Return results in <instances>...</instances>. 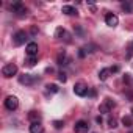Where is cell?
<instances>
[{"instance_id": "obj_15", "label": "cell", "mask_w": 133, "mask_h": 133, "mask_svg": "<svg viewBox=\"0 0 133 133\" xmlns=\"http://www.w3.org/2000/svg\"><path fill=\"white\" fill-rule=\"evenodd\" d=\"M28 119H30L31 122H39V119H41V114H39L38 111H30V114H28Z\"/></svg>"}, {"instance_id": "obj_24", "label": "cell", "mask_w": 133, "mask_h": 133, "mask_svg": "<svg viewBox=\"0 0 133 133\" xmlns=\"http://www.w3.org/2000/svg\"><path fill=\"white\" fill-rule=\"evenodd\" d=\"M99 110H100V113H108V111H110V110L105 107V103H103V105H100V108H99Z\"/></svg>"}, {"instance_id": "obj_13", "label": "cell", "mask_w": 133, "mask_h": 133, "mask_svg": "<svg viewBox=\"0 0 133 133\" xmlns=\"http://www.w3.org/2000/svg\"><path fill=\"white\" fill-rule=\"evenodd\" d=\"M61 11H63L64 14H68V16H77V14H78L77 10H75L74 6H71V5H64V6L61 8Z\"/></svg>"}, {"instance_id": "obj_22", "label": "cell", "mask_w": 133, "mask_h": 133, "mask_svg": "<svg viewBox=\"0 0 133 133\" xmlns=\"http://www.w3.org/2000/svg\"><path fill=\"white\" fill-rule=\"evenodd\" d=\"M53 127L59 130V128H63V127H64V122H63V121H53Z\"/></svg>"}, {"instance_id": "obj_17", "label": "cell", "mask_w": 133, "mask_h": 133, "mask_svg": "<svg viewBox=\"0 0 133 133\" xmlns=\"http://www.w3.org/2000/svg\"><path fill=\"white\" fill-rule=\"evenodd\" d=\"M45 91L50 92V94H55V92H58V86L56 85H47L45 86Z\"/></svg>"}, {"instance_id": "obj_7", "label": "cell", "mask_w": 133, "mask_h": 133, "mask_svg": "<svg viewBox=\"0 0 133 133\" xmlns=\"http://www.w3.org/2000/svg\"><path fill=\"white\" fill-rule=\"evenodd\" d=\"M27 33L24 31V30H21V31H17L14 36H13V41H14V44L16 45H22V44H25V41H27Z\"/></svg>"}, {"instance_id": "obj_19", "label": "cell", "mask_w": 133, "mask_h": 133, "mask_svg": "<svg viewBox=\"0 0 133 133\" xmlns=\"http://www.w3.org/2000/svg\"><path fill=\"white\" fill-rule=\"evenodd\" d=\"M105 107H107L108 110H113V108L116 107V103H114V100H111V99H105Z\"/></svg>"}, {"instance_id": "obj_12", "label": "cell", "mask_w": 133, "mask_h": 133, "mask_svg": "<svg viewBox=\"0 0 133 133\" xmlns=\"http://www.w3.org/2000/svg\"><path fill=\"white\" fill-rule=\"evenodd\" d=\"M30 133H44V127L41 125V122H31Z\"/></svg>"}, {"instance_id": "obj_3", "label": "cell", "mask_w": 133, "mask_h": 133, "mask_svg": "<svg viewBox=\"0 0 133 133\" xmlns=\"http://www.w3.org/2000/svg\"><path fill=\"white\" fill-rule=\"evenodd\" d=\"M19 82H21L22 85H28V86H31L33 83L39 82V77H36V75H30V74H25V75H21V77H19Z\"/></svg>"}, {"instance_id": "obj_25", "label": "cell", "mask_w": 133, "mask_h": 133, "mask_svg": "<svg viewBox=\"0 0 133 133\" xmlns=\"http://www.w3.org/2000/svg\"><path fill=\"white\" fill-rule=\"evenodd\" d=\"M85 55H86V52H85L83 49H80V52H78V56H80V58H83Z\"/></svg>"}, {"instance_id": "obj_23", "label": "cell", "mask_w": 133, "mask_h": 133, "mask_svg": "<svg viewBox=\"0 0 133 133\" xmlns=\"http://www.w3.org/2000/svg\"><path fill=\"white\" fill-rule=\"evenodd\" d=\"M58 80H59L61 83H66L68 77H66V74H64V72H59V74H58Z\"/></svg>"}, {"instance_id": "obj_5", "label": "cell", "mask_w": 133, "mask_h": 133, "mask_svg": "<svg viewBox=\"0 0 133 133\" xmlns=\"http://www.w3.org/2000/svg\"><path fill=\"white\" fill-rule=\"evenodd\" d=\"M88 91H89V88H88L85 83H75V86H74V92H75L77 96H80V97L88 96Z\"/></svg>"}, {"instance_id": "obj_4", "label": "cell", "mask_w": 133, "mask_h": 133, "mask_svg": "<svg viewBox=\"0 0 133 133\" xmlns=\"http://www.w3.org/2000/svg\"><path fill=\"white\" fill-rule=\"evenodd\" d=\"M5 107H6L10 111L17 110V107H19V100H17V97H14V96H8V97L5 99Z\"/></svg>"}, {"instance_id": "obj_1", "label": "cell", "mask_w": 133, "mask_h": 133, "mask_svg": "<svg viewBox=\"0 0 133 133\" xmlns=\"http://www.w3.org/2000/svg\"><path fill=\"white\" fill-rule=\"evenodd\" d=\"M16 72H17V66H16L14 63H10V64H6L5 68L2 69V74H3V77H6V78H10V77L16 75Z\"/></svg>"}, {"instance_id": "obj_27", "label": "cell", "mask_w": 133, "mask_h": 133, "mask_svg": "<svg viewBox=\"0 0 133 133\" xmlns=\"http://www.w3.org/2000/svg\"><path fill=\"white\" fill-rule=\"evenodd\" d=\"M96 121H97L99 124H102V122H103V119H102V116H97V117H96Z\"/></svg>"}, {"instance_id": "obj_18", "label": "cell", "mask_w": 133, "mask_h": 133, "mask_svg": "<svg viewBox=\"0 0 133 133\" xmlns=\"http://www.w3.org/2000/svg\"><path fill=\"white\" fill-rule=\"evenodd\" d=\"M122 124H124L125 127H131V125H133V121H131L130 116H124V117H122Z\"/></svg>"}, {"instance_id": "obj_6", "label": "cell", "mask_w": 133, "mask_h": 133, "mask_svg": "<svg viewBox=\"0 0 133 133\" xmlns=\"http://www.w3.org/2000/svg\"><path fill=\"white\" fill-rule=\"evenodd\" d=\"M11 10H13V13H16L17 16L27 14V8L22 5V2H14V3H11Z\"/></svg>"}, {"instance_id": "obj_26", "label": "cell", "mask_w": 133, "mask_h": 133, "mask_svg": "<svg viewBox=\"0 0 133 133\" xmlns=\"http://www.w3.org/2000/svg\"><path fill=\"white\" fill-rule=\"evenodd\" d=\"M110 71H111V74H113V72H117L119 68H117V66H113V68H110Z\"/></svg>"}, {"instance_id": "obj_8", "label": "cell", "mask_w": 133, "mask_h": 133, "mask_svg": "<svg viewBox=\"0 0 133 133\" xmlns=\"http://www.w3.org/2000/svg\"><path fill=\"white\" fill-rule=\"evenodd\" d=\"M74 130H75V133H88L89 124H88L86 121H78V122H75Z\"/></svg>"}, {"instance_id": "obj_11", "label": "cell", "mask_w": 133, "mask_h": 133, "mask_svg": "<svg viewBox=\"0 0 133 133\" xmlns=\"http://www.w3.org/2000/svg\"><path fill=\"white\" fill-rule=\"evenodd\" d=\"M56 61H58V64H59V66H66V64H69V58H68V55H66V52H64V50H61V52L58 53Z\"/></svg>"}, {"instance_id": "obj_14", "label": "cell", "mask_w": 133, "mask_h": 133, "mask_svg": "<svg viewBox=\"0 0 133 133\" xmlns=\"http://www.w3.org/2000/svg\"><path fill=\"white\" fill-rule=\"evenodd\" d=\"M110 74H111V71H110V69H102V71L99 72V78H100L102 82H105V80L110 77Z\"/></svg>"}, {"instance_id": "obj_9", "label": "cell", "mask_w": 133, "mask_h": 133, "mask_svg": "<svg viewBox=\"0 0 133 133\" xmlns=\"http://www.w3.org/2000/svg\"><path fill=\"white\" fill-rule=\"evenodd\" d=\"M105 22H107L108 27H116V25L119 24V17H117L116 14H113V13H108V14L105 16Z\"/></svg>"}, {"instance_id": "obj_10", "label": "cell", "mask_w": 133, "mask_h": 133, "mask_svg": "<svg viewBox=\"0 0 133 133\" xmlns=\"http://www.w3.org/2000/svg\"><path fill=\"white\" fill-rule=\"evenodd\" d=\"M38 50H39V47H38L36 42H28L27 47H25V52H27L28 56H36L38 55Z\"/></svg>"}, {"instance_id": "obj_2", "label": "cell", "mask_w": 133, "mask_h": 133, "mask_svg": "<svg viewBox=\"0 0 133 133\" xmlns=\"http://www.w3.org/2000/svg\"><path fill=\"white\" fill-rule=\"evenodd\" d=\"M55 36H56L59 41L71 42V35H69V31H68V30H64V28H61V27H58V28H56V31H55Z\"/></svg>"}, {"instance_id": "obj_16", "label": "cell", "mask_w": 133, "mask_h": 133, "mask_svg": "<svg viewBox=\"0 0 133 133\" xmlns=\"http://www.w3.org/2000/svg\"><path fill=\"white\" fill-rule=\"evenodd\" d=\"M121 6H122V10H124L125 13H133V3H131V2H125V3H122Z\"/></svg>"}, {"instance_id": "obj_21", "label": "cell", "mask_w": 133, "mask_h": 133, "mask_svg": "<svg viewBox=\"0 0 133 133\" xmlns=\"http://www.w3.org/2000/svg\"><path fill=\"white\" fill-rule=\"evenodd\" d=\"M36 61H38V58H36V56H28L27 64H28V66H35V64H36Z\"/></svg>"}, {"instance_id": "obj_20", "label": "cell", "mask_w": 133, "mask_h": 133, "mask_svg": "<svg viewBox=\"0 0 133 133\" xmlns=\"http://www.w3.org/2000/svg\"><path fill=\"white\" fill-rule=\"evenodd\" d=\"M108 127H110V128H114V127H117V121H116L114 117H111V116L108 117Z\"/></svg>"}]
</instances>
